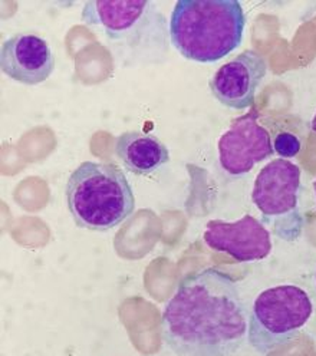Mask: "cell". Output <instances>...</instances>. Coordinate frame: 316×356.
<instances>
[{"label":"cell","instance_id":"1","mask_svg":"<svg viewBox=\"0 0 316 356\" xmlns=\"http://www.w3.org/2000/svg\"><path fill=\"white\" fill-rule=\"evenodd\" d=\"M247 327L236 282L213 267L184 277L161 318L163 339L177 356H233Z\"/></svg>","mask_w":316,"mask_h":356},{"label":"cell","instance_id":"2","mask_svg":"<svg viewBox=\"0 0 316 356\" xmlns=\"http://www.w3.org/2000/svg\"><path fill=\"white\" fill-rule=\"evenodd\" d=\"M244 28L237 0H178L168 29L173 47L186 59L210 63L240 47Z\"/></svg>","mask_w":316,"mask_h":356},{"label":"cell","instance_id":"3","mask_svg":"<svg viewBox=\"0 0 316 356\" xmlns=\"http://www.w3.org/2000/svg\"><path fill=\"white\" fill-rule=\"evenodd\" d=\"M68 210L84 230L105 233L129 218L135 198L127 175L116 165L85 161L68 178Z\"/></svg>","mask_w":316,"mask_h":356},{"label":"cell","instance_id":"4","mask_svg":"<svg viewBox=\"0 0 316 356\" xmlns=\"http://www.w3.org/2000/svg\"><path fill=\"white\" fill-rule=\"evenodd\" d=\"M82 22L129 55L166 54V17L152 2L89 0L82 9Z\"/></svg>","mask_w":316,"mask_h":356},{"label":"cell","instance_id":"5","mask_svg":"<svg viewBox=\"0 0 316 356\" xmlns=\"http://www.w3.org/2000/svg\"><path fill=\"white\" fill-rule=\"evenodd\" d=\"M313 314V305L302 287L275 286L255 300L247 327V341L260 355H267L295 341Z\"/></svg>","mask_w":316,"mask_h":356},{"label":"cell","instance_id":"6","mask_svg":"<svg viewBox=\"0 0 316 356\" xmlns=\"http://www.w3.org/2000/svg\"><path fill=\"white\" fill-rule=\"evenodd\" d=\"M301 170L289 160H275L256 177L252 202L263 222L283 241H297L305 227L299 209Z\"/></svg>","mask_w":316,"mask_h":356},{"label":"cell","instance_id":"7","mask_svg":"<svg viewBox=\"0 0 316 356\" xmlns=\"http://www.w3.org/2000/svg\"><path fill=\"white\" fill-rule=\"evenodd\" d=\"M217 148L221 168L232 177L252 171L275 151L270 134L259 124L255 111L237 118L220 137Z\"/></svg>","mask_w":316,"mask_h":356},{"label":"cell","instance_id":"8","mask_svg":"<svg viewBox=\"0 0 316 356\" xmlns=\"http://www.w3.org/2000/svg\"><path fill=\"white\" fill-rule=\"evenodd\" d=\"M203 238L213 250L229 254L240 263L263 260L272 252L270 232L251 214L235 222L210 220Z\"/></svg>","mask_w":316,"mask_h":356},{"label":"cell","instance_id":"9","mask_svg":"<svg viewBox=\"0 0 316 356\" xmlns=\"http://www.w3.org/2000/svg\"><path fill=\"white\" fill-rule=\"evenodd\" d=\"M267 74L264 58L255 51H244L224 63L210 81L214 98L224 106L244 109L253 105L256 92Z\"/></svg>","mask_w":316,"mask_h":356},{"label":"cell","instance_id":"10","mask_svg":"<svg viewBox=\"0 0 316 356\" xmlns=\"http://www.w3.org/2000/svg\"><path fill=\"white\" fill-rule=\"evenodd\" d=\"M0 70L19 83L39 85L54 74L55 56L43 38L16 33L0 48Z\"/></svg>","mask_w":316,"mask_h":356},{"label":"cell","instance_id":"11","mask_svg":"<svg viewBox=\"0 0 316 356\" xmlns=\"http://www.w3.org/2000/svg\"><path fill=\"white\" fill-rule=\"evenodd\" d=\"M116 154L135 175H151L170 161L166 144L152 134L127 131L116 141Z\"/></svg>","mask_w":316,"mask_h":356},{"label":"cell","instance_id":"12","mask_svg":"<svg viewBox=\"0 0 316 356\" xmlns=\"http://www.w3.org/2000/svg\"><path fill=\"white\" fill-rule=\"evenodd\" d=\"M301 141L299 138L295 136V134H290V132H281L276 136L275 140V151L281 155L283 160L287 159H293L297 157L301 151Z\"/></svg>","mask_w":316,"mask_h":356},{"label":"cell","instance_id":"13","mask_svg":"<svg viewBox=\"0 0 316 356\" xmlns=\"http://www.w3.org/2000/svg\"><path fill=\"white\" fill-rule=\"evenodd\" d=\"M312 129L316 132V114H315V117L312 120Z\"/></svg>","mask_w":316,"mask_h":356},{"label":"cell","instance_id":"14","mask_svg":"<svg viewBox=\"0 0 316 356\" xmlns=\"http://www.w3.org/2000/svg\"><path fill=\"white\" fill-rule=\"evenodd\" d=\"M315 194H316V183H315Z\"/></svg>","mask_w":316,"mask_h":356}]
</instances>
